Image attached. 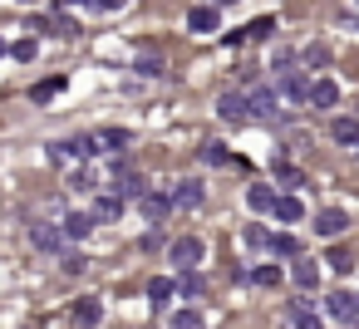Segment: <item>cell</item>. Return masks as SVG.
<instances>
[{
	"label": "cell",
	"mask_w": 359,
	"mask_h": 329,
	"mask_svg": "<svg viewBox=\"0 0 359 329\" xmlns=\"http://www.w3.org/2000/svg\"><path fill=\"white\" fill-rule=\"evenodd\" d=\"M202 255H207V246H202L197 236H182V241H172V246H168V260H172L177 270H187V265H202Z\"/></svg>",
	"instance_id": "6da1fadb"
},
{
	"label": "cell",
	"mask_w": 359,
	"mask_h": 329,
	"mask_svg": "<svg viewBox=\"0 0 359 329\" xmlns=\"http://www.w3.org/2000/svg\"><path fill=\"white\" fill-rule=\"evenodd\" d=\"M325 304H330V319L334 324H354L359 319V295H349V290H334Z\"/></svg>",
	"instance_id": "7a4b0ae2"
},
{
	"label": "cell",
	"mask_w": 359,
	"mask_h": 329,
	"mask_svg": "<svg viewBox=\"0 0 359 329\" xmlns=\"http://www.w3.org/2000/svg\"><path fill=\"white\" fill-rule=\"evenodd\" d=\"M251 118H261V123H280V94H276V89L251 94Z\"/></svg>",
	"instance_id": "3957f363"
},
{
	"label": "cell",
	"mask_w": 359,
	"mask_h": 329,
	"mask_svg": "<svg viewBox=\"0 0 359 329\" xmlns=\"http://www.w3.org/2000/svg\"><path fill=\"white\" fill-rule=\"evenodd\" d=\"M187 30L192 35H217V6H192L187 10Z\"/></svg>",
	"instance_id": "277c9868"
},
{
	"label": "cell",
	"mask_w": 359,
	"mask_h": 329,
	"mask_svg": "<svg viewBox=\"0 0 359 329\" xmlns=\"http://www.w3.org/2000/svg\"><path fill=\"white\" fill-rule=\"evenodd\" d=\"M60 241H65V226H50V221H35V226H30V246L60 251Z\"/></svg>",
	"instance_id": "5b68a950"
},
{
	"label": "cell",
	"mask_w": 359,
	"mask_h": 329,
	"mask_svg": "<svg viewBox=\"0 0 359 329\" xmlns=\"http://www.w3.org/2000/svg\"><path fill=\"white\" fill-rule=\"evenodd\" d=\"M217 113H222L226 123H241V118L251 113V99H241V94H222V99H217Z\"/></svg>",
	"instance_id": "8992f818"
},
{
	"label": "cell",
	"mask_w": 359,
	"mask_h": 329,
	"mask_svg": "<svg viewBox=\"0 0 359 329\" xmlns=\"http://www.w3.org/2000/svg\"><path fill=\"white\" fill-rule=\"evenodd\" d=\"M344 226H349V216H344L339 206H330V211H320V216H315V231H320V236H330V241H334V236H344Z\"/></svg>",
	"instance_id": "52a82bcc"
},
{
	"label": "cell",
	"mask_w": 359,
	"mask_h": 329,
	"mask_svg": "<svg viewBox=\"0 0 359 329\" xmlns=\"http://www.w3.org/2000/svg\"><path fill=\"white\" fill-rule=\"evenodd\" d=\"M94 226H99L94 211H69V216H65V236H69V241H84Z\"/></svg>",
	"instance_id": "ba28073f"
},
{
	"label": "cell",
	"mask_w": 359,
	"mask_h": 329,
	"mask_svg": "<svg viewBox=\"0 0 359 329\" xmlns=\"http://www.w3.org/2000/svg\"><path fill=\"white\" fill-rule=\"evenodd\" d=\"M172 206H177L172 197H143V216H148V226H163Z\"/></svg>",
	"instance_id": "9c48e42d"
},
{
	"label": "cell",
	"mask_w": 359,
	"mask_h": 329,
	"mask_svg": "<svg viewBox=\"0 0 359 329\" xmlns=\"http://www.w3.org/2000/svg\"><path fill=\"white\" fill-rule=\"evenodd\" d=\"M271 216H276V221H285V226H295V221L305 216V206H300V197H276Z\"/></svg>",
	"instance_id": "30bf717a"
},
{
	"label": "cell",
	"mask_w": 359,
	"mask_h": 329,
	"mask_svg": "<svg viewBox=\"0 0 359 329\" xmlns=\"http://www.w3.org/2000/svg\"><path fill=\"white\" fill-rule=\"evenodd\" d=\"M290 280H295V285H300V290H315V285H320V265H315V260H305V255H300V260H295V265H290Z\"/></svg>",
	"instance_id": "8fae6325"
},
{
	"label": "cell",
	"mask_w": 359,
	"mask_h": 329,
	"mask_svg": "<svg viewBox=\"0 0 359 329\" xmlns=\"http://www.w3.org/2000/svg\"><path fill=\"white\" fill-rule=\"evenodd\" d=\"M330 138H334L339 148H359V123H354V118H334V123H330Z\"/></svg>",
	"instance_id": "7c38bea8"
},
{
	"label": "cell",
	"mask_w": 359,
	"mask_h": 329,
	"mask_svg": "<svg viewBox=\"0 0 359 329\" xmlns=\"http://www.w3.org/2000/svg\"><path fill=\"white\" fill-rule=\"evenodd\" d=\"M310 104H315V108H334V104H339V89H334L330 79H315V84H310Z\"/></svg>",
	"instance_id": "4fadbf2b"
},
{
	"label": "cell",
	"mask_w": 359,
	"mask_h": 329,
	"mask_svg": "<svg viewBox=\"0 0 359 329\" xmlns=\"http://www.w3.org/2000/svg\"><path fill=\"white\" fill-rule=\"evenodd\" d=\"M118 216H123V197L118 192H109V197L94 202V221H118Z\"/></svg>",
	"instance_id": "5bb4252c"
},
{
	"label": "cell",
	"mask_w": 359,
	"mask_h": 329,
	"mask_svg": "<svg viewBox=\"0 0 359 329\" xmlns=\"http://www.w3.org/2000/svg\"><path fill=\"white\" fill-rule=\"evenodd\" d=\"M172 202H177V206H202V182H197V177H187V182H177V192H172Z\"/></svg>",
	"instance_id": "9a60e30c"
},
{
	"label": "cell",
	"mask_w": 359,
	"mask_h": 329,
	"mask_svg": "<svg viewBox=\"0 0 359 329\" xmlns=\"http://www.w3.org/2000/svg\"><path fill=\"white\" fill-rule=\"evenodd\" d=\"M99 138V153H123L128 148V133L123 128H104V133H94Z\"/></svg>",
	"instance_id": "2e32d148"
},
{
	"label": "cell",
	"mask_w": 359,
	"mask_h": 329,
	"mask_svg": "<svg viewBox=\"0 0 359 329\" xmlns=\"http://www.w3.org/2000/svg\"><path fill=\"white\" fill-rule=\"evenodd\" d=\"M177 290H182V295H187V300H197V295H202V290H207V280H202V275H197V265H187V270H182V275H177Z\"/></svg>",
	"instance_id": "e0dca14e"
},
{
	"label": "cell",
	"mask_w": 359,
	"mask_h": 329,
	"mask_svg": "<svg viewBox=\"0 0 359 329\" xmlns=\"http://www.w3.org/2000/svg\"><path fill=\"white\" fill-rule=\"evenodd\" d=\"M74 319H79V324H99V319H104V309H99V300H94V295H84V300H74Z\"/></svg>",
	"instance_id": "ac0fdd59"
},
{
	"label": "cell",
	"mask_w": 359,
	"mask_h": 329,
	"mask_svg": "<svg viewBox=\"0 0 359 329\" xmlns=\"http://www.w3.org/2000/svg\"><path fill=\"white\" fill-rule=\"evenodd\" d=\"M172 290H177L172 280H153V285H148V304H153V309H168V300H172Z\"/></svg>",
	"instance_id": "d6986e66"
},
{
	"label": "cell",
	"mask_w": 359,
	"mask_h": 329,
	"mask_svg": "<svg viewBox=\"0 0 359 329\" xmlns=\"http://www.w3.org/2000/svg\"><path fill=\"white\" fill-rule=\"evenodd\" d=\"M285 319H290V324H310V329H315V324H320V314H315V309H310V300H295V304H290V309H285Z\"/></svg>",
	"instance_id": "ffe728a7"
},
{
	"label": "cell",
	"mask_w": 359,
	"mask_h": 329,
	"mask_svg": "<svg viewBox=\"0 0 359 329\" xmlns=\"http://www.w3.org/2000/svg\"><path fill=\"white\" fill-rule=\"evenodd\" d=\"M133 69H138L143 79H158V74H163V55H158V50H153V55H138Z\"/></svg>",
	"instance_id": "44dd1931"
},
{
	"label": "cell",
	"mask_w": 359,
	"mask_h": 329,
	"mask_svg": "<svg viewBox=\"0 0 359 329\" xmlns=\"http://www.w3.org/2000/svg\"><path fill=\"white\" fill-rule=\"evenodd\" d=\"M246 202H251V211H271V206H276V192H271V187H251Z\"/></svg>",
	"instance_id": "7402d4cb"
},
{
	"label": "cell",
	"mask_w": 359,
	"mask_h": 329,
	"mask_svg": "<svg viewBox=\"0 0 359 329\" xmlns=\"http://www.w3.org/2000/svg\"><path fill=\"white\" fill-rule=\"evenodd\" d=\"M60 89H65V79H45V84H35V94H30V99H35V104H50Z\"/></svg>",
	"instance_id": "603a6c76"
},
{
	"label": "cell",
	"mask_w": 359,
	"mask_h": 329,
	"mask_svg": "<svg viewBox=\"0 0 359 329\" xmlns=\"http://www.w3.org/2000/svg\"><path fill=\"white\" fill-rule=\"evenodd\" d=\"M271 30H276L271 15H266V20H251V25H246V40H271Z\"/></svg>",
	"instance_id": "cb8c5ba5"
},
{
	"label": "cell",
	"mask_w": 359,
	"mask_h": 329,
	"mask_svg": "<svg viewBox=\"0 0 359 329\" xmlns=\"http://www.w3.org/2000/svg\"><path fill=\"white\" fill-rule=\"evenodd\" d=\"M251 280H256V285H280V265H256Z\"/></svg>",
	"instance_id": "d4e9b609"
},
{
	"label": "cell",
	"mask_w": 359,
	"mask_h": 329,
	"mask_svg": "<svg viewBox=\"0 0 359 329\" xmlns=\"http://www.w3.org/2000/svg\"><path fill=\"white\" fill-rule=\"evenodd\" d=\"M172 324H177V329H197V324H202V314H197V309H177V314H172Z\"/></svg>",
	"instance_id": "484cf974"
},
{
	"label": "cell",
	"mask_w": 359,
	"mask_h": 329,
	"mask_svg": "<svg viewBox=\"0 0 359 329\" xmlns=\"http://www.w3.org/2000/svg\"><path fill=\"white\" fill-rule=\"evenodd\" d=\"M276 177H280L285 187H300V182H305V172H300V167H276Z\"/></svg>",
	"instance_id": "4316f807"
},
{
	"label": "cell",
	"mask_w": 359,
	"mask_h": 329,
	"mask_svg": "<svg viewBox=\"0 0 359 329\" xmlns=\"http://www.w3.org/2000/svg\"><path fill=\"white\" fill-rule=\"evenodd\" d=\"M69 158H74V153H69V143H50V162H60V167H65Z\"/></svg>",
	"instance_id": "83f0119b"
},
{
	"label": "cell",
	"mask_w": 359,
	"mask_h": 329,
	"mask_svg": "<svg viewBox=\"0 0 359 329\" xmlns=\"http://www.w3.org/2000/svg\"><path fill=\"white\" fill-rule=\"evenodd\" d=\"M202 158H207V162H212V167H222V162H226V153H222V148H217V143H202Z\"/></svg>",
	"instance_id": "f1b7e54d"
},
{
	"label": "cell",
	"mask_w": 359,
	"mask_h": 329,
	"mask_svg": "<svg viewBox=\"0 0 359 329\" xmlns=\"http://www.w3.org/2000/svg\"><path fill=\"white\" fill-rule=\"evenodd\" d=\"M65 270H69V275H79V270H89V260H84L79 251H69V255H65Z\"/></svg>",
	"instance_id": "f546056e"
},
{
	"label": "cell",
	"mask_w": 359,
	"mask_h": 329,
	"mask_svg": "<svg viewBox=\"0 0 359 329\" xmlns=\"http://www.w3.org/2000/svg\"><path fill=\"white\" fill-rule=\"evenodd\" d=\"M11 55H15V59H35V40H15Z\"/></svg>",
	"instance_id": "4dcf8cb0"
},
{
	"label": "cell",
	"mask_w": 359,
	"mask_h": 329,
	"mask_svg": "<svg viewBox=\"0 0 359 329\" xmlns=\"http://www.w3.org/2000/svg\"><path fill=\"white\" fill-rule=\"evenodd\" d=\"M271 251H276V255H295V241H290V236H276Z\"/></svg>",
	"instance_id": "1f68e13d"
},
{
	"label": "cell",
	"mask_w": 359,
	"mask_h": 329,
	"mask_svg": "<svg viewBox=\"0 0 359 329\" xmlns=\"http://www.w3.org/2000/svg\"><path fill=\"white\" fill-rule=\"evenodd\" d=\"M94 6H99V10H123L128 0H94Z\"/></svg>",
	"instance_id": "d6a6232c"
},
{
	"label": "cell",
	"mask_w": 359,
	"mask_h": 329,
	"mask_svg": "<svg viewBox=\"0 0 359 329\" xmlns=\"http://www.w3.org/2000/svg\"><path fill=\"white\" fill-rule=\"evenodd\" d=\"M65 6H89V0H65Z\"/></svg>",
	"instance_id": "836d02e7"
},
{
	"label": "cell",
	"mask_w": 359,
	"mask_h": 329,
	"mask_svg": "<svg viewBox=\"0 0 359 329\" xmlns=\"http://www.w3.org/2000/svg\"><path fill=\"white\" fill-rule=\"evenodd\" d=\"M0 55H6V40H0Z\"/></svg>",
	"instance_id": "e575fe53"
}]
</instances>
